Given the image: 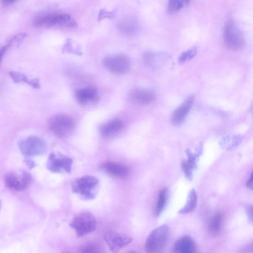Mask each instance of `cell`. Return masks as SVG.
I'll use <instances>...</instances> for the list:
<instances>
[{"instance_id":"obj_1","label":"cell","mask_w":253,"mask_h":253,"mask_svg":"<svg viewBox=\"0 0 253 253\" xmlns=\"http://www.w3.org/2000/svg\"><path fill=\"white\" fill-rule=\"evenodd\" d=\"M36 27H51L58 26L66 28H76L78 24L67 13H48L37 15L33 21Z\"/></svg>"},{"instance_id":"obj_2","label":"cell","mask_w":253,"mask_h":253,"mask_svg":"<svg viewBox=\"0 0 253 253\" xmlns=\"http://www.w3.org/2000/svg\"><path fill=\"white\" fill-rule=\"evenodd\" d=\"M170 228L168 225H161L153 229L145 243L146 253H161L165 249L170 236Z\"/></svg>"},{"instance_id":"obj_3","label":"cell","mask_w":253,"mask_h":253,"mask_svg":"<svg viewBox=\"0 0 253 253\" xmlns=\"http://www.w3.org/2000/svg\"><path fill=\"white\" fill-rule=\"evenodd\" d=\"M98 179L92 175H84L76 179L72 184V191L84 200L93 199L97 192Z\"/></svg>"},{"instance_id":"obj_4","label":"cell","mask_w":253,"mask_h":253,"mask_svg":"<svg viewBox=\"0 0 253 253\" xmlns=\"http://www.w3.org/2000/svg\"><path fill=\"white\" fill-rule=\"evenodd\" d=\"M69 225L78 237H82L95 230L97 221L92 213L84 211L77 213L71 220Z\"/></svg>"},{"instance_id":"obj_5","label":"cell","mask_w":253,"mask_h":253,"mask_svg":"<svg viewBox=\"0 0 253 253\" xmlns=\"http://www.w3.org/2000/svg\"><path fill=\"white\" fill-rule=\"evenodd\" d=\"M223 39L227 46L234 50L241 49L245 44V38L243 32L231 18L227 20L225 24Z\"/></svg>"},{"instance_id":"obj_6","label":"cell","mask_w":253,"mask_h":253,"mask_svg":"<svg viewBox=\"0 0 253 253\" xmlns=\"http://www.w3.org/2000/svg\"><path fill=\"white\" fill-rule=\"evenodd\" d=\"M51 131L55 135L64 137L69 136L74 127V121L70 116L58 114L52 116L48 121Z\"/></svg>"},{"instance_id":"obj_7","label":"cell","mask_w":253,"mask_h":253,"mask_svg":"<svg viewBox=\"0 0 253 253\" xmlns=\"http://www.w3.org/2000/svg\"><path fill=\"white\" fill-rule=\"evenodd\" d=\"M18 146L21 152L26 156L41 155L47 149L44 141L36 136H30L19 140Z\"/></svg>"},{"instance_id":"obj_8","label":"cell","mask_w":253,"mask_h":253,"mask_svg":"<svg viewBox=\"0 0 253 253\" xmlns=\"http://www.w3.org/2000/svg\"><path fill=\"white\" fill-rule=\"evenodd\" d=\"M73 165L72 159L60 152H53L49 154L47 168L54 173L70 172Z\"/></svg>"},{"instance_id":"obj_9","label":"cell","mask_w":253,"mask_h":253,"mask_svg":"<svg viewBox=\"0 0 253 253\" xmlns=\"http://www.w3.org/2000/svg\"><path fill=\"white\" fill-rule=\"evenodd\" d=\"M104 67L110 72L115 74H124L130 68V61L126 56L115 54L105 57L103 59Z\"/></svg>"},{"instance_id":"obj_10","label":"cell","mask_w":253,"mask_h":253,"mask_svg":"<svg viewBox=\"0 0 253 253\" xmlns=\"http://www.w3.org/2000/svg\"><path fill=\"white\" fill-rule=\"evenodd\" d=\"M32 175L26 171L20 174L16 172H7L4 176V183L6 187L12 190L20 191L26 189L30 184Z\"/></svg>"},{"instance_id":"obj_11","label":"cell","mask_w":253,"mask_h":253,"mask_svg":"<svg viewBox=\"0 0 253 253\" xmlns=\"http://www.w3.org/2000/svg\"><path fill=\"white\" fill-rule=\"evenodd\" d=\"M104 239L109 250L113 253H118L132 241L130 237L111 230L104 233Z\"/></svg>"},{"instance_id":"obj_12","label":"cell","mask_w":253,"mask_h":253,"mask_svg":"<svg viewBox=\"0 0 253 253\" xmlns=\"http://www.w3.org/2000/svg\"><path fill=\"white\" fill-rule=\"evenodd\" d=\"M129 100L137 105H145L150 103L155 98L154 92L149 89L143 88H135L128 94Z\"/></svg>"},{"instance_id":"obj_13","label":"cell","mask_w":253,"mask_h":253,"mask_svg":"<svg viewBox=\"0 0 253 253\" xmlns=\"http://www.w3.org/2000/svg\"><path fill=\"white\" fill-rule=\"evenodd\" d=\"M194 101V96L191 95L175 109L171 116V120L174 125H179L183 122L192 107Z\"/></svg>"},{"instance_id":"obj_14","label":"cell","mask_w":253,"mask_h":253,"mask_svg":"<svg viewBox=\"0 0 253 253\" xmlns=\"http://www.w3.org/2000/svg\"><path fill=\"white\" fill-rule=\"evenodd\" d=\"M75 97L80 105H85L90 102H95L98 100V90L94 86L78 89L75 92Z\"/></svg>"},{"instance_id":"obj_15","label":"cell","mask_w":253,"mask_h":253,"mask_svg":"<svg viewBox=\"0 0 253 253\" xmlns=\"http://www.w3.org/2000/svg\"><path fill=\"white\" fill-rule=\"evenodd\" d=\"M102 168L109 174L119 178H124L129 173V169L126 166L113 162L103 163Z\"/></svg>"},{"instance_id":"obj_16","label":"cell","mask_w":253,"mask_h":253,"mask_svg":"<svg viewBox=\"0 0 253 253\" xmlns=\"http://www.w3.org/2000/svg\"><path fill=\"white\" fill-rule=\"evenodd\" d=\"M173 249L174 253H194L196 244L191 237L184 236L175 242Z\"/></svg>"},{"instance_id":"obj_17","label":"cell","mask_w":253,"mask_h":253,"mask_svg":"<svg viewBox=\"0 0 253 253\" xmlns=\"http://www.w3.org/2000/svg\"><path fill=\"white\" fill-rule=\"evenodd\" d=\"M118 28L123 34L131 35L138 29V24L136 19L131 16L123 17L118 23Z\"/></svg>"},{"instance_id":"obj_18","label":"cell","mask_w":253,"mask_h":253,"mask_svg":"<svg viewBox=\"0 0 253 253\" xmlns=\"http://www.w3.org/2000/svg\"><path fill=\"white\" fill-rule=\"evenodd\" d=\"M168 59V55L165 53L148 52L143 55V60L145 64L152 68L162 66Z\"/></svg>"},{"instance_id":"obj_19","label":"cell","mask_w":253,"mask_h":253,"mask_svg":"<svg viewBox=\"0 0 253 253\" xmlns=\"http://www.w3.org/2000/svg\"><path fill=\"white\" fill-rule=\"evenodd\" d=\"M122 121L114 119L103 125L100 128V133L104 137H109L119 132L123 127Z\"/></svg>"},{"instance_id":"obj_20","label":"cell","mask_w":253,"mask_h":253,"mask_svg":"<svg viewBox=\"0 0 253 253\" xmlns=\"http://www.w3.org/2000/svg\"><path fill=\"white\" fill-rule=\"evenodd\" d=\"M243 138V136L238 134L228 135L220 140L219 145L225 150H232L240 144Z\"/></svg>"},{"instance_id":"obj_21","label":"cell","mask_w":253,"mask_h":253,"mask_svg":"<svg viewBox=\"0 0 253 253\" xmlns=\"http://www.w3.org/2000/svg\"><path fill=\"white\" fill-rule=\"evenodd\" d=\"M9 74L15 83H25L35 88H39L41 86L38 79H29L25 74L13 71H10Z\"/></svg>"},{"instance_id":"obj_22","label":"cell","mask_w":253,"mask_h":253,"mask_svg":"<svg viewBox=\"0 0 253 253\" xmlns=\"http://www.w3.org/2000/svg\"><path fill=\"white\" fill-rule=\"evenodd\" d=\"M197 197L195 190L192 189L189 192L186 203L184 206L180 209L178 213L185 214L192 212L196 207Z\"/></svg>"},{"instance_id":"obj_23","label":"cell","mask_w":253,"mask_h":253,"mask_svg":"<svg viewBox=\"0 0 253 253\" xmlns=\"http://www.w3.org/2000/svg\"><path fill=\"white\" fill-rule=\"evenodd\" d=\"M223 215L221 212L216 213L211 220L208 230L211 235L217 234L220 231L222 222L223 221Z\"/></svg>"},{"instance_id":"obj_24","label":"cell","mask_w":253,"mask_h":253,"mask_svg":"<svg viewBox=\"0 0 253 253\" xmlns=\"http://www.w3.org/2000/svg\"><path fill=\"white\" fill-rule=\"evenodd\" d=\"M167 198V190L164 188L159 192L157 205L155 209V215L158 217L163 211Z\"/></svg>"},{"instance_id":"obj_25","label":"cell","mask_w":253,"mask_h":253,"mask_svg":"<svg viewBox=\"0 0 253 253\" xmlns=\"http://www.w3.org/2000/svg\"><path fill=\"white\" fill-rule=\"evenodd\" d=\"M79 253H103V251L99 244L91 242L82 245L79 249Z\"/></svg>"},{"instance_id":"obj_26","label":"cell","mask_w":253,"mask_h":253,"mask_svg":"<svg viewBox=\"0 0 253 253\" xmlns=\"http://www.w3.org/2000/svg\"><path fill=\"white\" fill-rule=\"evenodd\" d=\"M74 42L71 39L66 40L62 47V51L63 53H70L79 55H82V51L78 45H74Z\"/></svg>"},{"instance_id":"obj_27","label":"cell","mask_w":253,"mask_h":253,"mask_svg":"<svg viewBox=\"0 0 253 253\" xmlns=\"http://www.w3.org/2000/svg\"><path fill=\"white\" fill-rule=\"evenodd\" d=\"M27 36V34L25 33H18L13 36L5 45L7 48L10 46H18L20 44Z\"/></svg>"},{"instance_id":"obj_28","label":"cell","mask_w":253,"mask_h":253,"mask_svg":"<svg viewBox=\"0 0 253 253\" xmlns=\"http://www.w3.org/2000/svg\"><path fill=\"white\" fill-rule=\"evenodd\" d=\"M196 53L197 49L195 47H192L183 52L178 58L179 63H183L191 60L196 55Z\"/></svg>"},{"instance_id":"obj_29","label":"cell","mask_w":253,"mask_h":253,"mask_svg":"<svg viewBox=\"0 0 253 253\" xmlns=\"http://www.w3.org/2000/svg\"><path fill=\"white\" fill-rule=\"evenodd\" d=\"M183 6V1L180 0H171L169 1L167 9L169 13H174L179 10Z\"/></svg>"},{"instance_id":"obj_30","label":"cell","mask_w":253,"mask_h":253,"mask_svg":"<svg viewBox=\"0 0 253 253\" xmlns=\"http://www.w3.org/2000/svg\"><path fill=\"white\" fill-rule=\"evenodd\" d=\"M182 169L186 177L191 180L192 177V169H193L187 162V160H184L181 164Z\"/></svg>"},{"instance_id":"obj_31","label":"cell","mask_w":253,"mask_h":253,"mask_svg":"<svg viewBox=\"0 0 253 253\" xmlns=\"http://www.w3.org/2000/svg\"><path fill=\"white\" fill-rule=\"evenodd\" d=\"M115 16V11H108L105 9H101L98 14V21H100L104 18H107L109 19L113 18Z\"/></svg>"},{"instance_id":"obj_32","label":"cell","mask_w":253,"mask_h":253,"mask_svg":"<svg viewBox=\"0 0 253 253\" xmlns=\"http://www.w3.org/2000/svg\"><path fill=\"white\" fill-rule=\"evenodd\" d=\"M186 153L188 156V159L187 160L188 163L192 169H194L196 167V159L197 156L193 154L189 150L187 149L186 151Z\"/></svg>"},{"instance_id":"obj_33","label":"cell","mask_w":253,"mask_h":253,"mask_svg":"<svg viewBox=\"0 0 253 253\" xmlns=\"http://www.w3.org/2000/svg\"><path fill=\"white\" fill-rule=\"evenodd\" d=\"M239 253H253V241L242 248Z\"/></svg>"},{"instance_id":"obj_34","label":"cell","mask_w":253,"mask_h":253,"mask_svg":"<svg viewBox=\"0 0 253 253\" xmlns=\"http://www.w3.org/2000/svg\"><path fill=\"white\" fill-rule=\"evenodd\" d=\"M246 213L249 219L253 222V205H249L247 207Z\"/></svg>"},{"instance_id":"obj_35","label":"cell","mask_w":253,"mask_h":253,"mask_svg":"<svg viewBox=\"0 0 253 253\" xmlns=\"http://www.w3.org/2000/svg\"><path fill=\"white\" fill-rule=\"evenodd\" d=\"M246 186L248 188L253 190V171L247 181Z\"/></svg>"},{"instance_id":"obj_36","label":"cell","mask_w":253,"mask_h":253,"mask_svg":"<svg viewBox=\"0 0 253 253\" xmlns=\"http://www.w3.org/2000/svg\"><path fill=\"white\" fill-rule=\"evenodd\" d=\"M24 162L26 163L28 167L30 169H32L36 166L35 163L29 159L24 160Z\"/></svg>"},{"instance_id":"obj_37","label":"cell","mask_w":253,"mask_h":253,"mask_svg":"<svg viewBox=\"0 0 253 253\" xmlns=\"http://www.w3.org/2000/svg\"><path fill=\"white\" fill-rule=\"evenodd\" d=\"M14 1H13V0H3L2 1V2L3 3H4V4H10L11 3H12L13 2H14Z\"/></svg>"},{"instance_id":"obj_38","label":"cell","mask_w":253,"mask_h":253,"mask_svg":"<svg viewBox=\"0 0 253 253\" xmlns=\"http://www.w3.org/2000/svg\"><path fill=\"white\" fill-rule=\"evenodd\" d=\"M126 253H136L134 251H131Z\"/></svg>"},{"instance_id":"obj_39","label":"cell","mask_w":253,"mask_h":253,"mask_svg":"<svg viewBox=\"0 0 253 253\" xmlns=\"http://www.w3.org/2000/svg\"><path fill=\"white\" fill-rule=\"evenodd\" d=\"M61 253H71L67 252V251H64V252H62Z\"/></svg>"}]
</instances>
